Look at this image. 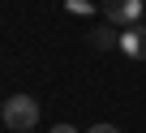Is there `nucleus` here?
I'll list each match as a JSON object with an SVG mask.
<instances>
[{
    "mask_svg": "<svg viewBox=\"0 0 146 133\" xmlns=\"http://www.w3.org/2000/svg\"><path fill=\"white\" fill-rule=\"evenodd\" d=\"M0 120H5V129H13V133H30L39 124V103L30 95H9L5 103H0Z\"/></svg>",
    "mask_w": 146,
    "mask_h": 133,
    "instance_id": "f257e3e1",
    "label": "nucleus"
},
{
    "mask_svg": "<svg viewBox=\"0 0 146 133\" xmlns=\"http://www.w3.org/2000/svg\"><path fill=\"white\" fill-rule=\"evenodd\" d=\"M103 17L112 26H133L142 17V0H103Z\"/></svg>",
    "mask_w": 146,
    "mask_h": 133,
    "instance_id": "f03ea898",
    "label": "nucleus"
},
{
    "mask_svg": "<svg viewBox=\"0 0 146 133\" xmlns=\"http://www.w3.org/2000/svg\"><path fill=\"white\" fill-rule=\"evenodd\" d=\"M129 60H146V26L142 22H133V26H125L120 30V43H116Z\"/></svg>",
    "mask_w": 146,
    "mask_h": 133,
    "instance_id": "7ed1b4c3",
    "label": "nucleus"
},
{
    "mask_svg": "<svg viewBox=\"0 0 146 133\" xmlns=\"http://www.w3.org/2000/svg\"><path fill=\"white\" fill-rule=\"evenodd\" d=\"M116 43H120V30H116L112 22H108V26H95V30H90V47L108 52V47H116Z\"/></svg>",
    "mask_w": 146,
    "mask_h": 133,
    "instance_id": "20e7f679",
    "label": "nucleus"
},
{
    "mask_svg": "<svg viewBox=\"0 0 146 133\" xmlns=\"http://www.w3.org/2000/svg\"><path fill=\"white\" fill-rule=\"evenodd\" d=\"M90 133H120L116 124H90Z\"/></svg>",
    "mask_w": 146,
    "mask_h": 133,
    "instance_id": "39448f33",
    "label": "nucleus"
},
{
    "mask_svg": "<svg viewBox=\"0 0 146 133\" xmlns=\"http://www.w3.org/2000/svg\"><path fill=\"white\" fill-rule=\"evenodd\" d=\"M52 133H78V129H73V124H56Z\"/></svg>",
    "mask_w": 146,
    "mask_h": 133,
    "instance_id": "423d86ee",
    "label": "nucleus"
}]
</instances>
